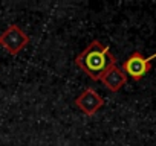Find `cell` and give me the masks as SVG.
<instances>
[{
    "mask_svg": "<svg viewBox=\"0 0 156 146\" xmlns=\"http://www.w3.org/2000/svg\"><path fill=\"white\" fill-rule=\"evenodd\" d=\"M75 64L92 81H100L112 65H116V58L110 53L109 46H103L98 40H94L75 58Z\"/></svg>",
    "mask_w": 156,
    "mask_h": 146,
    "instance_id": "6da1fadb",
    "label": "cell"
},
{
    "mask_svg": "<svg viewBox=\"0 0 156 146\" xmlns=\"http://www.w3.org/2000/svg\"><path fill=\"white\" fill-rule=\"evenodd\" d=\"M156 58V53L145 58L141 52H133L124 62H122V71L126 76H130L133 81H141L147 73L151 70V59Z\"/></svg>",
    "mask_w": 156,
    "mask_h": 146,
    "instance_id": "7a4b0ae2",
    "label": "cell"
},
{
    "mask_svg": "<svg viewBox=\"0 0 156 146\" xmlns=\"http://www.w3.org/2000/svg\"><path fill=\"white\" fill-rule=\"evenodd\" d=\"M29 43V37L17 26L9 25L5 32L0 35V44L9 55H19Z\"/></svg>",
    "mask_w": 156,
    "mask_h": 146,
    "instance_id": "3957f363",
    "label": "cell"
},
{
    "mask_svg": "<svg viewBox=\"0 0 156 146\" xmlns=\"http://www.w3.org/2000/svg\"><path fill=\"white\" fill-rule=\"evenodd\" d=\"M75 105L81 110L86 116H94L103 105L104 99L94 90V88H86L80 96L75 99Z\"/></svg>",
    "mask_w": 156,
    "mask_h": 146,
    "instance_id": "277c9868",
    "label": "cell"
},
{
    "mask_svg": "<svg viewBox=\"0 0 156 146\" xmlns=\"http://www.w3.org/2000/svg\"><path fill=\"white\" fill-rule=\"evenodd\" d=\"M100 81L104 84V87H106L109 91L116 93V91H119V90L126 85V82H127V76H126V73H124L119 67L112 65V67L104 73V75L101 76Z\"/></svg>",
    "mask_w": 156,
    "mask_h": 146,
    "instance_id": "5b68a950",
    "label": "cell"
}]
</instances>
